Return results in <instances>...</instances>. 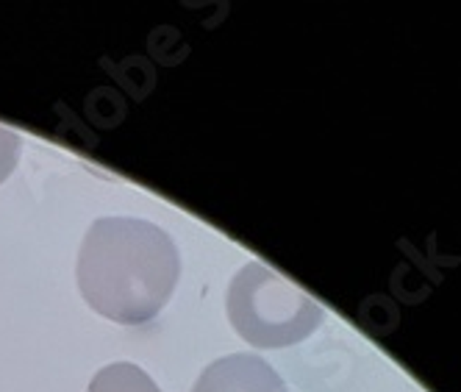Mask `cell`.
<instances>
[{"label": "cell", "mask_w": 461, "mask_h": 392, "mask_svg": "<svg viewBox=\"0 0 461 392\" xmlns=\"http://www.w3.org/2000/svg\"><path fill=\"white\" fill-rule=\"evenodd\" d=\"M181 276L173 237L140 217L95 220L78 251V289L92 312L142 325L167 306Z\"/></svg>", "instance_id": "obj_1"}, {"label": "cell", "mask_w": 461, "mask_h": 392, "mask_svg": "<svg viewBox=\"0 0 461 392\" xmlns=\"http://www.w3.org/2000/svg\"><path fill=\"white\" fill-rule=\"evenodd\" d=\"M86 392H161V389L142 368L131 362H114L92 376Z\"/></svg>", "instance_id": "obj_4"}, {"label": "cell", "mask_w": 461, "mask_h": 392, "mask_svg": "<svg viewBox=\"0 0 461 392\" xmlns=\"http://www.w3.org/2000/svg\"><path fill=\"white\" fill-rule=\"evenodd\" d=\"M20 148L23 140L17 131H12L9 125H0V184L9 181V176L14 173L20 161Z\"/></svg>", "instance_id": "obj_5"}, {"label": "cell", "mask_w": 461, "mask_h": 392, "mask_svg": "<svg viewBox=\"0 0 461 392\" xmlns=\"http://www.w3.org/2000/svg\"><path fill=\"white\" fill-rule=\"evenodd\" d=\"M225 309L234 332L253 348L298 345L325 320V309L309 292L258 259L230 278Z\"/></svg>", "instance_id": "obj_2"}, {"label": "cell", "mask_w": 461, "mask_h": 392, "mask_svg": "<svg viewBox=\"0 0 461 392\" xmlns=\"http://www.w3.org/2000/svg\"><path fill=\"white\" fill-rule=\"evenodd\" d=\"M192 392H286V384L261 356L230 353L203 368Z\"/></svg>", "instance_id": "obj_3"}]
</instances>
